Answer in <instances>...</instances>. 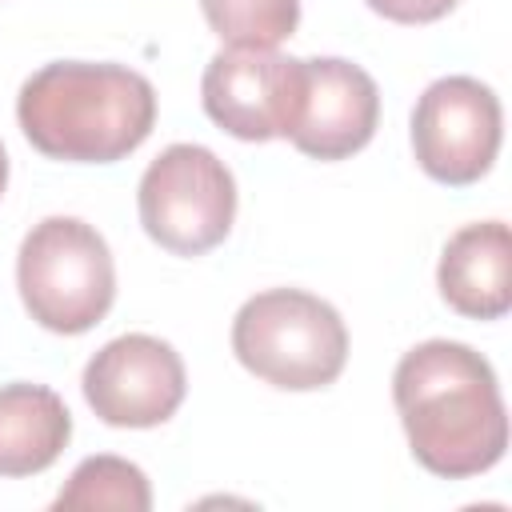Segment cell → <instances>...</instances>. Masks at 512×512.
Wrapping results in <instances>:
<instances>
[{"instance_id": "1", "label": "cell", "mask_w": 512, "mask_h": 512, "mask_svg": "<svg viewBox=\"0 0 512 512\" xmlns=\"http://www.w3.org/2000/svg\"><path fill=\"white\" fill-rule=\"evenodd\" d=\"M412 456L444 480L488 472L508 448V412L492 364L460 340H424L392 372Z\"/></svg>"}, {"instance_id": "2", "label": "cell", "mask_w": 512, "mask_h": 512, "mask_svg": "<svg viewBox=\"0 0 512 512\" xmlns=\"http://www.w3.org/2000/svg\"><path fill=\"white\" fill-rule=\"evenodd\" d=\"M16 120L48 160L112 164L148 140L156 92L124 64L56 60L24 80Z\"/></svg>"}, {"instance_id": "3", "label": "cell", "mask_w": 512, "mask_h": 512, "mask_svg": "<svg viewBox=\"0 0 512 512\" xmlns=\"http://www.w3.org/2000/svg\"><path fill=\"white\" fill-rule=\"evenodd\" d=\"M232 352L264 384L312 392L344 372L348 332L328 300L300 288H268L236 312Z\"/></svg>"}, {"instance_id": "4", "label": "cell", "mask_w": 512, "mask_h": 512, "mask_svg": "<svg viewBox=\"0 0 512 512\" xmlns=\"http://www.w3.org/2000/svg\"><path fill=\"white\" fill-rule=\"evenodd\" d=\"M16 284L28 316L60 336L96 328L116 296V268L104 236L76 216L40 220L16 256Z\"/></svg>"}, {"instance_id": "5", "label": "cell", "mask_w": 512, "mask_h": 512, "mask_svg": "<svg viewBox=\"0 0 512 512\" xmlns=\"http://www.w3.org/2000/svg\"><path fill=\"white\" fill-rule=\"evenodd\" d=\"M140 224L176 252L200 256L216 248L236 220V180L204 144H168L140 176Z\"/></svg>"}, {"instance_id": "6", "label": "cell", "mask_w": 512, "mask_h": 512, "mask_svg": "<svg viewBox=\"0 0 512 512\" xmlns=\"http://www.w3.org/2000/svg\"><path fill=\"white\" fill-rule=\"evenodd\" d=\"M504 136V112L488 84L472 76H444L424 88L412 112V152L416 164L452 188L476 184Z\"/></svg>"}, {"instance_id": "7", "label": "cell", "mask_w": 512, "mask_h": 512, "mask_svg": "<svg viewBox=\"0 0 512 512\" xmlns=\"http://www.w3.org/2000/svg\"><path fill=\"white\" fill-rule=\"evenodd\" d=\"M304 60L276 48H224L200 80L204 112L236 140L288 136L304 108Z\"/></svg>"}, {"instance_id": "8", "label": "cell", "mask_w": 512, "mask_h": 512, "mask_svg": "<svg viewBox=\"0 0 512 512\" xmlns=\"http://www.w3.org/2000/svg\"><path fill=\"white\" fill-rule=\"evenodd\" d=\"M184 364L172 344L128 332L84 368V400L112 428H156L184 404Z\"/></svg>"}, {"instance_id": "9", "label": "cell", "mask_w": 512, "mask_h": 512, "mask_svg": "<svg viewBox=\"0 0 512 512\" xmlns=\"http://www.w3.org/2000/svg\"><path fill=\"white\" fill-rule=\"evenodd\" d=\"M304 108L288 140L312 160H344L360 152L380 120L376 80L340 56L304 60Z\"/></svg>"}, {"instance_id": "10", "label": "cell", "mask_w": 512, "mask_h": 512, "mask_svg": "<svg viewBox=\"0 0 512 512\" xmlns=\"http://www.w3.org/2000/svg\"><path fill=\"white\" fill-rule=\"evenodd\" d=\"M440 296L452 312L472 320H500L512 304V240L504 220L460 228L436 268Z\"/></svg>"}, {"instance_id": "11", "label": "cell", "mask_w": 512, "mask_h": 512, "mask_svg": "<svg viewBox=\"0 0 512 512\" xmlns=\"http://www.w3.org/2000/svg\"><path fill=\"white\" fill-rule=\"evenodd\" d=\"M72 436L64 400L44 384L0 388V476H32L60 460Z\"/></svg>"}, {"instance_id": "12", "label": "cell", "mask_w": 512, "mask_h": 512, "mask_svg": "<svg viewBox=\"0 0 512 512\" xmlns=\"http://www.w3.org/2000/svg\"><path fill=\"white\" fill-rule=\"evenodd\" d=\"M56 512H148L152 508V488L148 476L120 456H88L76 464L68 484L52 500Z\"/></svg>"}, {"instance_id": "13", "label": "cell", "mask_w": 512, "mask_h": 512, "mask_svg": "<svg viewBox=\"0 0 512 512\" xmlns=\"http://www.w3.org/2000/svg\"><path fill=\"white\" fill-rule=\"evenodd\" d=\"M200 8L228 48H276L300 24V0H200Z\"/></svg>"}, {"instance_id": "14", "label": "cell", "mask_w": 512, "mask_h": 512, "mask_svg": "<svg viewBox=\"0 0 512 512\" xmlns=\"http://www.w3.org/2000/svg\"><path fill=\"white\" fill-rule=\"evenodd\" d=\"M364 4L396 24H432L456 8V0H364Z\"/></svg>"}, {"instance_id": "15", "label": "cell", "mask_w": 512, "mask_h": 512, "mask_svg": "<svg viewBox=\"0 0 512 512\" xmlns=\"http://www.w3.org/2000/svg\"><path fill=\"white\" fill-rule=\"evenodd\" d=\"M4 184H8V156H4V144H0V196H4Z\"/></svg>"}]
</instances>
